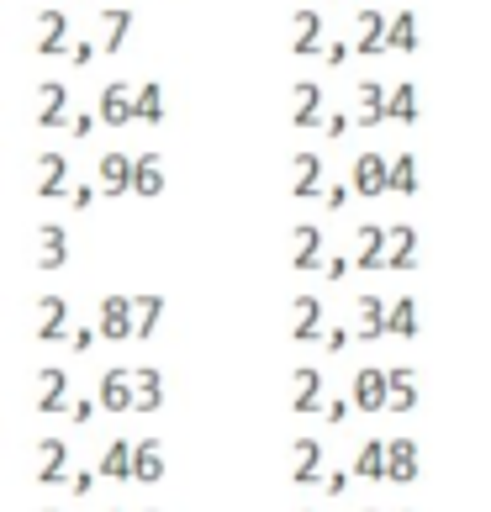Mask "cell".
Wrapping results in <instances>:
<instances>
[{
    "label": "cell",
    "mask_w": 491,
    "mask_h": 512,
    "mask_svg": "<svg viewBox=\"0 0 491 512\" xmlns=\"http://www.w3.org/2000/svg\"><path fill=\"white\" fill-rule=\"evenodd\" d=\"M27 333L37 338V344H64L69 333V301L59 291H43L27 301Z\"/></svg>",
    "instance_id": "obj_1"
},
{
    "label": "cell",
    "mask_w": 491,
    "mask_h": 512,
    "mask_svg": "<svg viewBox=\"0 0 491 512\" xmlns=\"http://www.w3.org/2000/svg\"><path fill=\"white\" fill-rule=\"evenodd\" d=\"M27 191L37 201H59L69 191V154H59V148H43V154H32L27 164Z\"/></svg>",
    "instance_id": "obj_2"
},
{
    "label": "cell",
    "mask_w": 491,
    "mask_h": 512,
    "mask_svg": "<svg viewBox=\"0 0 491 512\" xmlns=\"http://www.w3.org/2000/svg\"><path fill=\"white\" fill-rule=\"evenodd\" d=\"M27 48L37 53V59H59V53L69 48V11L64 6H43L32 16L27 27Z\"/></svg>",
    "instance_id": "obj_3"
},
{
    "label": "cell",
    "mask_w": 491,
    "mask_h": 512,
    "mask_svg": "<svg viewBox=\"0 0 491 512\" xmlns=\"http://www.w3.org/2000/svg\"><path fill=\"white\" fill-rule=\"evenodd\" d=\"M323 111H328V90L317 85V80H291L286 85V122L296 132H317Z\"/></svg>",
    "instance_id": "obj_4"
},
{
    "label": "cell",
    "mask_w": 491,
    "mask_h": 512,
    "mask_svg": "<svg viewBox=\"0 0 491 512\" xmlns=\"http://www.w3.org/2000/svg\"><path fill=\"white\" fill-rule=\"evenodd\" d=\"M280 328H286L291 344H317V333H323V296H312V291L286 296V317H280Z\"/></svg>",
    "instance_id": "obj_5"
},
{
    "label": "cell",
    "mask_w": 491,
    "mask_h": 512,
    "mask_svg": "<svg viewBox=\"0 0 491 512\" xmlns=\"http://www.w3.org/2000/svg\"><path fill=\"white\" fill-rule=\"evenodd\" d=\"M69 402V370L59 365H43V370H32V381H27V407L37 417H59Z\"/></svg>",
    "instance_id": "obj_6"
},
{
    "label": "cell",
    "mask_w": 491,
    "mask_h": 512,
    "mask_svg": "<svg viewBox=\"0 0 491 512\" xmlns=\"http://www.w3.org/2000/svg\"><path fill=\"white\" fill-rule=\"evenodd\" d=\"M27 117H32V127H53L59 132L64 127V117H69V85L64 80H37L32 85V96H27Z\"/></svg>",
    "instance_id": "obj_7"
},
{
    "label": "cell",
    "mask_w": 491,
    "mask_h": 512,
    "mask_svg": "<svg viewBox=\"0 0 491 512\" xmlns=\"http://www.w3.org/2000/svg\"><path fill=\"white\" fill-rule=\"evenodd\" d=\"M323 175H328V164L317 148H296V154L286 159V196L291 201H312L317 191H323Z\"/></svg>",
    "instance_id": "obj_8"
},
{
    "label": "cell",
    "mask_w": 491,
    "mask_h": 512,
    "mask_svg": "<svg viewBox=\"0 0 491 512\" xmlns=\"http://www.w3.org/2000/svg\"><path fill=\"white\" fill-rule=\"evenodd\" d=\"M69 264V227L64 222H37L32 227V270L59 275Z\"/></svg>",
    "instance_id": "obj_9"
},
{
    "label": "cell",
    "mask_w": 491,
    "mask_h": 512,
    "mask_svg": "<svg viewBox=\"0 0 491 512\" xmlns=\"http://www.w3.org/2000/svg\"><path fill=\"white\" fill-rule=\"evenodd\" d=\"M27 476L37 486H64V476H69V444L64 439H37L27 449Z\"/></svg>",
    "instance_id": "obj_10"
},
{
    "label": "cell",
    "mask_w": 491,
    "mask_h": 512,
    "mask_svg": "<svg viewBox=\"0 0 491 512\" xmlns=\"http://www.w3.org/2000/svg\"><path fill=\"white\" fill-rule=\"evenodd\" d=\"M349 196H365V201H381L386 196V154L381 148H360L349 164Z\"/></svg>",
    "instance_id": "obj_11"
},
{
    "label": "cell",
    "mask_w": 491,
    "mask_h": 512,
    "mask_svg": "<svg viewBox=\"0 0 491 512\" xmlns=\"http://www.w3.org/2000/svg\"><path fill=\"white\" fill-rule=\"evenodd\" d=\"M323 254H328V238H323V227H317V222H296L291 233H286V264H291L296 275L317 270Z\"/></svg>",
    "instance_id": "obj_12"
},
{
    "label": "cell",
    "mask_w": 491,
    "mask_h": 512,
    "mask_svg": "<svg viewBox=\"0 0 491 512\" xmlns=\"http://www.w3.org/2000/svg\"><path fill=\"white\" fill-rule=\"evenodd\" d=\"M317 407H323V370H317V365H296V370H286V412L312 417Z\"/></svg>",
    "instance_id": "obj_13"
},
{
    "label": "cell",
    "mask_w": 491,
    "mask_h": 512,
    "mask_svg": "<svg viewBox=\"0 0 491 512\" xmlns=\"http://www.w3.org/2000/svg\"><path fill=\"white\" fill-rule=\"evenodd\" d=\"M317 48H323V11H317V6H296L286 16V53L312 59Z\"/></svg>",
    "instance_id": "obj_14"
},
{
    "label": "cell",
    "mask_w": 491,
    "mask_h": 512,
    "mask_svg": "<svg viewBox=\"0 0 491 512\" xmlns=\"http://www.w3.org/2000/svg\"><path fill=\"white\" fill-rule=\"evenodd\" d=\"M317 476H323V439L301 433V439L286 444V481L291 486H317Z\"/></svg>",
    "instance_id": "obj_15"
},
{
    "label": "cell",
    "mask_w": 491,
    "mask_h": 512,
    "mask_svg": "<svg viewBox=\"0 0 491 512\" xmlns=\"http://www.w3.org/2000/svg\"><path fill=\"white\" fill-rule=\"evenodd\" d=\"M349 53H360V59H375V53H386V11H375V6H360L354 11V22H349Z\"/></svg>",
    "instance_id": "obj_16"
},
{
    "label": "cell",
    "mask_w": 491,
    "mask_h": 512,
    "mask_svg": "<svg viewBox=\"0 0 491 512\" xmlns=\"http://www.w3.org/2000/svg\"><path fill=\"white\" fill-rule=\"evenodd\" d=\"M132 27H138V11L132 6H101L96 11V37H90V43H96V53H122Z\"/></svg>",
    "instance_id": "obj_17"
},
{
    "label": "cell",
    "mask_w": 491,
    "mask_h": 512,
    "mask_svg": "<svg viewBox=\"0 0 491 512\" xmlns=\"http://www.w3.org/2000/svg\"><path fill=\"white\" fill-rule=\"evenodd\" d=\"M90 328H96V338H106V344H127L132 338V296H117V291L101 296Z\"/></svg>",
    "instance_id": "obj_18"
},
{
    "label": "cell",
    "mask_w": 491,
    "mask_h": 512,
    "mask_svg": "<svg viewBox=\"0 0 491 512\" xmlns=\"http://www.w3.org/2000/svg\"><path fill=\"white\" fill-rule=\"evenodd\" d=\"M349 407L365 412V417L386 412V370L381 365H360L349 375Z\"/></svg>",
    "instance_id": "obj_19"
},
{
    "label": "cell",
    "mask_w": 491,
    "mask_h": 512,
    "mask_svg": "<svg viewBox=\"0 0 491 512\" xmlns=\"http://www.w3.org/2000/svg\"><path fill=\"white\" fill-rule=\"evenodd\" d=\"M381 122H386V85L381 80H360V85H354V96H349V127L370 132Z\"/></svg>",
    "instance_id": "obj_20"
},
{
    "label": "cell",
    "mask_w": 491,
    "mask_h": 512,
    "mask_svg": "<svg viewBox=\"0 0 491 512\" xmlns=\"http://www.w3.org/2000/svg\"><path fill=\"white\" fill-rule=\"evenodd\" d=\"M127 175H132V154H122V148H106V154L96 159V175H90V185H96V196L122 201V196H127Z\"/></svg>",
    "instance_id": "obj_21"
},
{
    "label": "cell",
    "mask_w": 491,
    "mask_h": 512,
    "mask_svg": "<svg viewBox=\"0 0 491 512\" xmlns=\"http://www.w3.org/2000/svg\"><path fill=\"white\" fill-rule=\"evenodd\" d=\"M418 470H423V460H418V439H386V470H381V481L386 486H412L418 481Z\"/></svg>",
    "instance_id": "obj_22"
},
{
    "label": "cell",
    "mask_w": 491,
    "mask_h": 512,
    "mask_svg": "<svg viewBox=\"0 0 491 512\" xmlns=\"http://www.w3.org/2000/svg\"><path fill=\"white\" fill-rule=\"evenodd\" d=\"M349 338L354 344H375V338H386V296H354V322H349Z\"/></svg>",
    "instance_id": "obj_23"
},
{
    "label": "cell",
    "mask_w": 491,
    "mask_h": 512,
    "mask_svg": "<svg viewBox=\"0 0 491 512\" xmlns=\"http://www.w3.org/2000/svg\"><path fill=\"white\" fill-rule=\"evenodd\" d=\"M164 154H138L132 159V175H127V196H138V201H154V196H164Z\"/></svg>",
    "instance_id": "obj_24"
},
{
    "label": "cell",
    "mask_w": 491,
    "mask_h": 512,
    "mask_svg": "<svg viewBox=\"0 0 491 512\" xmlns=\"http://www.w3.org/2000/svg\"><path fill=\"white\" fill-rule=\"evenodd\" d=\"M349 243H354V254H349L354 270H386V227L381 222H360Z\"/></svg>",
    "instance_id": "obj_25"
},
{
    "label": "cell",
    "mask_w": 491,
    "mask_h": 512,
    "mask_svg": "<svg viewBox=\"0 0 491 512\" xmlns=\"http://www.w3.org/2000/svg\"><path fill=\"white\" fill-rule=\"evenodd\" d=\"M127 481L132 486H159L164 481V439H138V444H132Z\"/></svg>",
    "instance_id": "obj_26"
},
{
    "label": "cell",
    "mask_w": 491,
    "mask_h": 512,
    "mask_svg": "<svg viewBox=\"0 0 491 512\" xmlns=\"http://www.w3.org/2000/svg\"><path fill=\"white\" fill-rule=\"evenodd\" d=\"M96 122L101 127H132V85L111 80L96 90Z\"/></svg>",
    "instance_id": "obj_27"
},
{
    "label": "cell",
    "mask_w": 491,
    "mask_h": 512,
    "mask_svg": "<svg viewBox=\"0 0 491 512\" xmlns=\"http://www.w3.org/2000/svg\"><path fill=\"white\" fill-rule=\"evenodd\" d=\"M96 412H132V381H127V365H111V370H101V381H96Z\"/></svg>",
    "instance_id": "obj_28"
},
{
    "label": "cell",
    "mask_w": 491,
    "mask_h": 512,
    "mask_svg": "<svg viewBox=\"0 0 491 512\" xmlns=\"http://www.w3.org/2000/svg\"><path fill=\"white\" fill-rule=\"evenodd\" d=\"M386 270H418V227L412 222L386 227Z\"/></svg>",
    "instance_id": "obj_29"
},
{
    "label": "cell",
    "mask_w": 491,
    "mask_h": 512,
    "mask_svg": "<svg viewBox=\"0 0 491 512\" xmlns=\"http://www.w3.org/2000/svg\"><path fill=\"white\" fill-rule=\"evenodd\" d=\"M127 381H132V412H159L164 407V370L154 365H138V370H127Z\"/></svg>",
    "instance_id": "obj_30"
},
{
    "label": "cell",
    "mask_w": 491,
    "mask_h": 512,
    "mask_svg": "<svg viewBox=\"0 0 491 512\" xmlns=\"http://www.w3.org/2000/svg\"><path fill=\"white\" fill-rule=\"evenodd\" d=\"M418 402H423L418 370H412V365H391L386 370V412H412Z\"/></svg>",
    "instance_id": "obj_31"
},
{
    "label": "cell",
    "mask_w": 491,
    "mask_h": 512,
    "mask_svg": "<svg viewBox=\"0 0 491 512\" xmlns=\"http://www.w3.org/2000/svg\"><path fill=\"white\" fill-rule=\"evenodd\" d=\"M418 333H423L418 296H391L386 301V338H418Z\"/></svg>",
    "instance_id": "obj_32"
},
{
    "label": "cell",
    "mask_w": 491,
    "mask_h": 512,
    "mask_svg": "<svg viewBox=\"0 0 491 512\" xmlns=\"http://www.w3.org/2000/svg\"><path fill=\"white\" fill-rule=\"evenodd\" d=\"M169 312V301L159 291H143V296H132V338H154L159 333V322Z\"/></svg>",
    "instance_id": "obj_33"
},
{
    "label": "cell",
    "mask_w": 491,
    "mask_h": 512,
    "mask_svg": "<svg viewBox=\"0 0 491 512\" xmlns=\"http://www.w3.org/2000/svg\"><path fill=\"white\" fill-rule=\"evenodd\" d=\"M418 117H423L418 85H412V80H402V85H386V122H402V127H412Z\"/></svg>",
    "instance_id": "obj_34"
},
{
    "label": "cell",
    "mask_w": 491,
    "mask_h": 512,
    "mask_svg": "<svg viewBox=\"0 0 491 512\" xmlns=\"http://www.w3.org/2000/svg\"><path fill=\"white\" fill-rule=\"evenodd\" d=\"M164 85L159 80H143V85H132V122H148V127H159L164 122Z\"/></svg>",
    "instance_id": "obj_35"
},
{
    "label": "cell",
    "mask_w": 491,
    "mask_h": 512,
    "mask_svg": "<svg viewBox=\"0 0 491 512\" xmlns=\"http://www.w3.org/2000/svg\"><path fill=\"white\" fill-rule=\"evenodd\" d=\"M418 185H423V175H418V159L412 154L386 159V196H418Z\"/></svg>",
    "instance_id": "obj_36"
},
{
    "label": "cell",
    "mask_w": 491,
    "mask_h": 512,
    "mask_svg": "<svg viewBox=\"0 0 491 512\" xmlns=\"http://www.w3.org/2000/svg\"><path fill=\"white\" fill-rule=\"evenodd\" d=\"M386 53H418V11L386 16Z\"/></svg>",
    "instance_id": "obj_37"
},
{
    "label": "cell",
    "mask_w": 491,
    "mask_h": 512,
    "mask_svg": "<svg viewBox=\"0 0 491 512\" xmlns=\"http://www.w3.org/2000/svg\"><path fill=\"white\" fill-rule=\"evenodd\" d=\"M381 470H386V439H365L360 449H354V460H349V476L381 481Z\"/></svg>",
    "instance_id": "obj_38"
},
{
    "label": "cell",
    "mask_w": 491,
    "mask_h": 512,
    "mask_svg": "<svg viewBox=\"0 0 491 512\" xmlns=\"http://www.w3.org/2000/svg\"><path fill=\"white\" fill-rule=\"evenodd\" d=\"M127 460H132V439H111V444L101 449V460H96V476L127 486Z\"/></svg>",
    "instance_id": "obj_39"
},
{
    "label": "cell",
    "mask_w": 491,
    "mask_h": 512,
    "mask_svg": "<svg viewBox=\"0 0 491 512\" xmlns=\"http://www.w3.org/2000/svg\"><path fill=\"white\" fill-rule=\"evenodd\" d=\"M64 59H69V69H90V59H96V43H90V37H69Z\"/></svg>",
    "instance_id": "obj_40"
},
{
    "label": "cell",
    "mask_w": 491,
    "mask_h": 512,
    "mask_svg": "<svg viewBox=\"0 0 491 512\" xmlns=\"http://www.w3.org/2000/svg\"><path fill=\"white\" fill-rule=\"evenodd\" d=\"M317 59H323L328 69H344V64H349V43H344V37H323V48H317Z\"/></svg>",
    "instance_id": "obj_41"
},
{
    "label": "cell",
    "mask_w": 491,
    "mask_h": 512,
    "mask_svg": "<svg viewBox=\"0 0 491 512\" xmlns=\"http://www.w3.org/2000/svg\"><path fill=\"white\" fill-rule=\"evenodd\" d=\"M64 132H69V138H96V111H69Z\"/></svg>",
    "instance_id": "obj_42"
},
{
    "label": "cell",
    "mask_w": 491,
    "mask_h": 512,
    "mask_svg": "<svg viewBox=\"0 0 491 512\" xmlns=\"http://www.w3.org/2000/svg\"><path fill=\"white\" fill-rule=\"evenodd\" d=\"M64 417L74 428H85L90 417H96V396H74V402H64Z\"/></svg>",
    "instance_id": "obj_43"
},
{
    "label": "cell",
    "mask_w": 491,
    "mask_h": 512,
    "mask_svg": "<svg viewBox=\"0 0 491 512\" xmlns=\"http://www.w3.org/2000/svg\"><path fill=\"white\" fill-rule=\"evenodd\" d=\"M317 412H323V423H328V428L349 423V396H323V407H317Z\"/></svg>",
    "instance_id": "obj_44"
},
{
    "label": "cell",
    "mask_w": 491,
    "mask_h": 512,
    "mask_svg": "<svg viewBox=\"0 0 491 512\" xmlns=\"http://www.w3.org/2000/svg\"><path fill=\"white\" fill-rule=\"evenodd\" d=\"M317 270H323L328 286H338V280L349 275V254H323V264H317Z\"/></svg>",
    "instance_id": "obj_45"
},
{
    "label": "cell",
    "mask_w": 491,
    "mask_h": 512,
    "mask_svg": "<svg viewBox=\"0 0 491 512\" xmlns=\"http://www.w3.org/2000/svg\"><path fill=\"white\" fill-rule=\"evenodd\" d=\"M317 196H323V212H344V206H349V185H344V180H338V185H323Z\"/></svg>",
    "instance_id": "obj_46"
},
{
    "label": "cell",
    "mask_w": 491,
    "mask_h": 512,
    "mask_svg": "<svg viewBox=\"0 0 491 512\" xmlns=\"http://www.w3.org/2000/svg\"><path fill=\"white\" fill-rule=\"evenodd\" d=\"M64 344H69V354H90L96 349V328H69Z\"/></svg>",
    "instance_id": "obj_47"
},
{
    "label": "cell",
    "mask_w": 491,
    "mask_h": 512,
    "mask_svg": "<svg viewBox=\"0 0 491 512\" xmlns=\"http://www.w3.org/2000/svg\"><path fill=\"white\" fill-rule=\"evenodd\" d=\"M317 344H323L328 354H344V349H349V328H328V322H323V333H317Z\"/></svg>",
    "instance_id": "obj_48"
},
{
    "label": "cell",
    "mask_w": 491,
    "mask_h": 512,
    "mask_svg": "<svg viewBox=\"0 0 491 512\" xmlns=\"http://www.w3.org/2000/svg\"><path fill=\"white\" fill-rule=\"evenodd\" d=\"M64 486H69V497H90L96 491V470H74V476H64Z\"/></svg>",
    "instance_id": "obj_49"
},
{
    "label": "cell",
    "mask_w": 491,
    "mask_h": 512,
    "mask_svg": "<svg viewBox=\"0 0 491 512\" xmlns=\"http://www.w3.org/2000/svg\"><path fill=\"white\" fill-rule=\"evenodd\" d=\"M328 132V138H349V111H323V122H317Z\"/></svg>",
    "instance_id": "obj_50"
},
{
    "label": "cell",
    "mask_w": 491,
    "mask_h": 512,
    "mask_svg": "<svg viewBox=\"0 0 491 512\" xmlns=\"http://www.w3.org/2000/svg\"><path fill=\"white\" fill-rule=\"evenodd\" d=\"M317 486H323V497H344V491H349V470H328V476H317Z\"/></svg>",
    "instance_id": "obj_51"
},
{
    "label": "cell",
    "mask_w": 491,
    "mask_h": 512,
    "mask_svg": "<svg viewBox=\"0 0 491 512\" xmlns=\"http://www.w3.org/2000/svg\"><path fill=\"white\" fill-rule=\"evenodd\" d=\"M69 206H74V212H90V206H96V185H69Z\"/></svg>",
    "instance_id": "obj_52"
},
{
    "label": "cell",
    "mask_w": 491,
    "mask_h": 512,
    "mask_svg": "<svg viewBox=\"0 0 491 512\" xmlns=\"http://www.w3.org/2000/svg\"><path fill=\"white\" fill-rule=\"evenodd\" d=\"M37 512H59V507H37Z\"/></svg>",
    "instance_id": "obj_53"
},
{
    "label": "cell",
    "mask_w": 491,
    "mask_h": 512,
    "mask_svg": "<svg viewBox=\"0 0 491 512\" xmlns=\"http://www.w3.org/2000/svg\"><path fill=\"white\" fill-rule=\"evenodd\" d=\"M360 512H381V507H360Z\"/></svg>",
    "instance_id": "obj_54"
},
{
    "label": "cell",
    "mask_w": 491,
    "mask_h": 512,
    "mask_svg": "<svg viewBox=\"0 0 491 512\" xmlns=\"http://www.w3.org/2000/svg\"><path fill=\"white\" fill-rule=\"evenodd\" d=\"M106 512H122V507H106Z\"/></svg>",
    "instance_id": "obj_55"
},
{
    "label": "cell",
    "mask_w": 491,
    "mask_h": 512,
    "mask_svg": "<svg viewBox=\"0 0 491 512\" xmlns=\"http://www.w3.org/2000/svg\"><path fill=\"white\" fill-rule=\"evenodd\" d=\"M296 512H312V507H296Z\"/></svg>",
    "instance_id": "obj_56"
},
{
    "label": "cell",
    "mask_w": 491,
    "mask_h": 512,
    "mask_svg": "<svg viewBox=\"0 0 491 512\" xmlns=\"http://www.w3.org/2000/svg\"><path fill=\"white\" fill-rule=\"evenodd\" d=\"M143 512H159V507H143Z\"/></svg>",
    "instance_id": "obj_57"
},
{
    "label": "cell",
    "mask_w": 491,
    "mask_h": 512,
    "mask_svg": "<svg viewBox=\"0 0 491 512\" xmlns=\"http://www.w3.org/2000/svg\"><path fill=\"white\" fill-rule=\"evenodd\" d=\"M402 512H412V507H402Z\"/></svg>",
    "instance_id": "obj_58"
}]
</instances>
